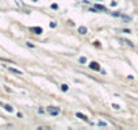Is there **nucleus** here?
Listing matches in <instances>:
<instances>
[{
	"instance_id": "nucleus-1",
	"label": "nucleus",
	"mask_w": 138,
	"mask_h": 130,
	"mask_svg": "<svg viewBox=\"0 0 138 130\" xmlns=\"http://www.w3.org/2000/svg\"><path fill=\"white\" fill-rule=\"evenodd\" d=\"M47 113H49L50 115H58L60 108L58 107H47Z\"/></svg>"
},
{
	"instance_id": "nucleus-2",
	"label": "nucleus",
	"mask_w": 138,
	"mask_h": 130,
	"mask_svg": "<svg viewBox=\"0 0 138 130\" xmlns=\"http://www.w3.org/2000/svg\"><path fill=\"white\" fill-rule=\"evenodd\" d=\"M89 68L93 69V71H100V66H99V64H98V62H95V61H92L91 64H89Z\"/></svg>"
},
{
	"instance_id": "nucleus-3",
	"label": "nucleus",
	"mask_w": 138,
	"mask_h": 130,
	"mask_svg": "<svg viewBox=\"0 0 138 130\" xmlns=\"http://www.w3.org/2000/svg\"><path fill=\"white\" fill-rule=\"evenodd\" d=\"M8 71H9V72H12V73H15V75H22V73H23L22 71H19V69H16V68H12V66H9Z\"/></svg>"
},
{
	"instance_id": "nucleus-4",
	"label": "nucleus",
	"mask_w": 138,
	"mask_h": 130,
	"mask_svg": "<svg viewBox=\"0 0 138 130\" xmlns=\"http://www.w3.org/2000/svg\"><path fill=\"white\" fill-rule=\"evenodd\" d=\"M0 106H4V108H6L8 113H12V111H14V108H12V107H11V106H9V104H4L3 102H0Z\"/></svg>"
},
{
	"instance_id": "nucleus-5",
	"label": "nucleus",
	"mask_w": 138,
	"mask_h": 130,
	"mask_svg": "<svg viewBox=\"0 0 138 130\" xmlns=\"http://www.w3.org/2000/svg\"><path fill=\"white\" fill-rule=\"evenodd\" d=\"M31 31H34L35 34H41V33H42V28H41V27H31Z\"/></svg>"
},
{
	"instance_id": "nucleus-6",
	"label": "nucleus",
	"mask_w": 138,
	"mask_h": 130,
	"mask_svg": "<svg viewBox=\"0 0 138 130\" xmlns=\"http://www.w3.org/2000/svg\"><path fill=\"white\" fill-rule=\"evenodd\" d=\"M79 33H80V34H83V35H85V34H87V28H85V27H79Z\"/></svg>"
},
{
	"instance_id": "nucleus-7",
	"label": "nucleus",
	"mask_w": 138,
	"mask_h": 130,
	"mask_svg": "<svg viewBox=\"0 0 138 130\" xmlns=\"http://www.w3.org/2000/svg\"><path fill=\"white\" fill-rule=\"evenodd\" d=\"M76 117H77V118H81V119H84V121H87V117H85L84 114H81V113H76Z\"/></svg>"
},
{
	"instance_id": "nucleus-8",
	"label": "nucleus",
	"mask_w": 138,
	"mask_h": 130,
	"mask_svg": "<svg viewBox=\"0 0 138 130\" xmlns=\"http://www.w3.org/2000/svg\"><path fill=\"white\" fill-rule=\"evenodd\" d=\"M121 41H122L123 43H126V45H129L130 47H133V46H134V45H133V42H131V41H127V39H121Z\"/></svg>"
},
{
	"instance_id": "nucleus-9",
	"label": "nucleus",
	"mask_w": 138,
	"mask_h": 130,
	"mask_svg": "<svg viewBox=\"0 0 138 130\" xmlns=\"http://www.w3.org/2000/svg\"><path fill=\"white\" fill-rule=\"evenodd\" d=\"M80 62H81V64H85V62H87V58H85V57H80Z\"/></svg>"
},
{
	"instance_id": "nucleus-10",
	"label": "nucleus",
	"mask_w": 138,
	"mask_h": 130,
	"mask_svg": "<svg viewBox=\"0 0 138 130\" xmlns=\"http://www.w3.org/2000/svg\"><path fill=\"white\" fill-rule=\"evenodd\" d=\"M61 89H62V91H68V85H66V84H62V85H61Z\"/></svg>"
},
{
	"instance_id": "nucleus-11",
	"label": "nucleus",
	"mask_w": 138,
	"mask_h": 130,
	"mask_svg": "<svg viewBox=\"0 0 138 130\" xmlns=\"http://www.w3.org/2000/svg\"><path fill=\"white\" fill-rule=\"evenodd\" d=\"M95 8H98V9H104V7L100 6V4H96V6H95Z\"/></svg>"
},
{
	"instance_id": "nucleus-12",
	"label": "nucleus",
	"mask_w": 138,
	"mask_h": 130,
	"mask_svg": "<svg viewBox=\"0 0 138 130\" xmlns=\"http://www.w3.org/2000/svg\"><path fill=\"white\" fill-rule=\"evenodd\" d=\"M38 113H39V114H44V113H45V110H44V108H42V107H41L39 110H38Z\"/></svg>"
},
{
	"instance_id": "nucleus-13",
	"label": "nucleus",
	"mask_w": 138,
	"mask_h": 130,
	"mask_svg": "<svg viewBox=\"0 0 138 130\" xmlns=\"http://www.w3.org/2000/svg\"><path fill=\"white\" fill-rule=\"evenodd\" d=\"M34 2H37V0H34Z\"/></svg>"
}]
</instances>
